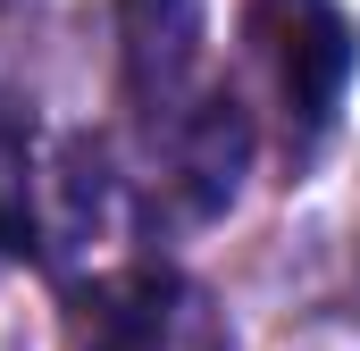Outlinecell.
<instances>
[{"label": "cell", "instance_id": "3957f363", "mask_svg": "<svg viewBox=\"0 0 360 351\" xmlns=\"http://www.w3.org/2000/svg\"><path fill=\"white\" fill-rule=\"evenodd\" d=\"M252 109L235 100L226 84H201V100L184 109L176 126L151 143V159H160V209H168V226H210V218H226V201L243 192V176H252Z\"/></svg>", "mask_w": 360, "mask_h": 351}, {"label": "cell", "instance_id": "277c9868", "mask_svg": "<svg viewBox=\"0 0 360 351\" xmlns=\"http://www.w3.org/2000/svg\"><path fill=\"white\" fill-rule=\"evenodd\" d=\"M201 34L210 0H117V84L143 143H160L201 100Z\"/></svg>", "mask_w": 360, "mask_h": 351}, {"label": "cell", "instance_id": "7a4b0ae2", "mask_svg": "<svg viewBox=\"0 0 360 351\" xmlns=\"http://www.w3.org/2000/svg\"><path fill=\"white\" fill-rule=\"evenodd\" d=\"M243 34H252V59L269 67L276 84V109H285V134L310 151L344 92H352V67H360V34L335 0H243Z\"/></svg>", "mask_w": 360, "mask_h": 351}, {"label": "cell", "instance_id": "5b68a950", "mask_svg": "<svg viewBox=\"0 0 360 351\" xmlns=\"http://www.w3.org/2000/svg\"><path fill=\"white\" fill-rule=\"evenodd\" d=\"M109 218H117V176L109 151L92 134H68L51 159H42V192H34V251H51L59 267L92 260V243H109Z\"/></svg>", "mask_w": 360, "mask_h": 351}, {"label": "cell", "instance_id": "6da1fadb", "mask_svg": "<svg viewBox=\"0 0 360 351\" xmlns=\"http://www.w3.org/2000/svg\"><path fill=\"white\" fill-rule=\"evenodd\" d=\"M68 351H235V326L184 267L126 260L68 293Z\"/></svg>", "mask_w": 360, "mask_h": 351}, {"label": "cell", "instance_id": "8992f818", "mask_svg": "<svg viewBox=\"0 0 360 351\" xmlns=\"http://www.w3.org/2000/svg\"><path fill=\"white\" fill-rule=\"evenodd\" d=\"M34 192H42L34 117L17 100H0V260H25L34 251Z\"/></svg>", "mask_w": 360, "mask_h": 351}]
</instances>
